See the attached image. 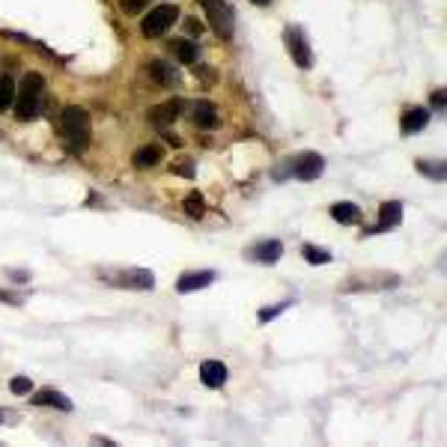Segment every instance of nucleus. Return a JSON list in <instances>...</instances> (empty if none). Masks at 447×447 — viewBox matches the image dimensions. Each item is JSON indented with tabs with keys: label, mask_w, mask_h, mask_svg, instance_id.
<instances>
[{
	"label": "nucleus",
	"mask_w": 447,
	"mask_h": 447,
	"mask_svg": "<svg viewBox=\"0 0 447 447\" xmlns=\"http://www.w3.org/2000/svg\"><path fill=\"white\" fill-rule=\"evenodd\" d=\"M209 15L212 30L218 33L221 39H233V30H236V15H233V6L227 0H200Z\"/></svg>",
	"instance_id": "3"
},
{
	"label": "nucleus",
	"mask_w": 447,
	"mask_h": 447,
	"mask_svg": "<svg viewBox=\"0 0 447 447\" xmlns=\"http://www.w3.org/2000/svg\"><path fill=\"white\" fill-rule=\"evenodd\" d=\"M179 18V9H176L173 4H164V6H156L152 13L140 21V33H144L146 39H158L164 36L170 27H173V21Z\"/></svg>",
	"instance_id": "4"
},
{
	"label": "nucleus",
	"mask_w": 447,
	"mask_h": 447,
	"mask_svg": "<svg viewBox=\"0 0 447 447\" xmlns=\"http://www.w3.org/2000/svg\"><path fill=\"white\" fill-rule=\"evenodd\" d=\"M322 170H325V158L316 156V152H304V156H298L296 161H289V173L296 176V179H304V182L322 176Z\"/></svg>",
	"instance_id": "6"
},
{
	"label": "nucleus",
	"mask_w": 447,
	"mask_h": 447,
	"mask_svg": "<svg viewBox=\"0 0 447 447\" xmlns=\"http://www.w3.org/2000/svg\"><path fill=\"white\" fill-rule=\"evenodd\" d=\"M251 4H256V6H268L272 0H251Z\"/></svg>",
	"instance_id": "32"
},
{
	"label": "nucleus",
	"mask_w": 447,
	"mask_h": 447,
	"mask_svg": "<svg viewBox=\"0 0 447 447\" xmlns=\"http://www.w3.org/2000/svg\"><path fill=\"white\" fill-rule=\"evenodd\" d=\"M418 170H420V173H427V176H429V179H439V182L444 179V164H441V161H439V164L420 161V164H418Z\"/></svg>",
	"instance_id": "23"
},
{
	"label": "nucleus",
	"mask_w": 447,
	"mask_h": 447,
	"mask_svg": "<svg viewBox=\"0 0 447 447\" xmlns=\"http://www.w3.org/2000/svg\"><path fill=\"white\" fill-rule=\"evenodd\" d=\"M161 146H140L137 152H135V167H140V170H146V167H156V164L161 161Z\"/></svg>",
	"instance_id": "17"
},
{
	"label": "nucleus",
	"mask_w": 447,
	"mask_h": 447,
	"mask_svg": "<svg viewBox=\"0 0 447 447\" xmlns=\"http://www.w3.org/2000/svg\"><path fill=\"white\" fill-rule=\"evenodd\" d=\"M0 301H9V304H21L18 296H13V292H0Z\"/></svg>",
	"instance_id": "29"
},
{
	"label": "nucleus",
	"mask_w": 447,
	"mask_h": 447,
	"mask_svg": "<svg viewBox=\"0 0 447 447\" xmlns=\"http://www.w3.org/2000/svg\"><path fill=\"white\" fill-rule=\"evenodd\" d=\"M33 406H54V408H63V411H72V399L63 397L60 391H51V387H45L39 391L36 397H30Z\"/></svg>",
	"instance_id": "13"
},
{
	"label": "nucleus",
	"mask_w": 447,
	"mask_h": 447,
	"mask_svg": "<svg viewBox=\"0 0 447 447\" xmlns=\"http://www.w3.org/2000/svg\"><path fill=\"white\" fill-rule=\"evenodd\" d=\"M170 48H173L176 57H179V63H194L197 60V48H194L191 39H176Z\"/></svg>",
	"instance_id": "19"
},
{
	"label": "nucleus",
	"mask_w": 447,
	"mask_h": 447,
	"mask_svg": "<svg viewBox=\"0 0 447 447\" xmlns=\"http://www.w3.org/2000/svg\"><path fill=\"white\" fill-rule=\"evenodd\" d=\"M284 39H287V48L292 54V63H296L298 69H310L313 66V51H310L308 39H304V33L298 27H287Z\"/></svg>",
	"instance_id": "5"
},
{
	"label": "nucleus",
	"mask_w": 447,
	"mask_h": 447,
	"mask_svg": "<svg viewBox=\"0 0 447 447\" xmlns=\"http://www.w3.org/2000/svg\"><path fill=\"white\" fill-rule=\"evenodd\" d=\"M227 367H224L221 361H203L200 364V379H203L206 387H221L224 382H227Z\"/></svg>",
	"instance_id": "11"
},
{
	"label": "nucleus",
	"mask_w": 447,
	"mask_h": 447,
	"mask_svg": "<svg viewBox=\"0 0 447 447\" xmlns=\"http://www.w3.org/2000/svg\"><path fill=\"white\" fill-rule=\"evenodd\" d=\"M179 114H182V102H179V99H173V102L158 104L156 111H149V123L156 125V128H167L170 123L179 120Z\"/></svg>",
	"instance_id": "9"
},
{
	"label": "nucleus",
	"mask_w": 447,
	"mask_h": 447,
	"mask_svg": "<svg viewBox=\"0 0 447 447\" xmlns=\"http://www.w3.org/2000/svg\"><path fill=\"white\" fill-rule=\"evenodd\" d=\"M164 137H167V144H173V146H182V140H179V137H173L170 132H167V135H164Z\"/></svg>",
	"instance_id": "31"
},
{
	"label": "nucleus",
	"mask_w": 447,
	"mask_h": 447,
	"mask_svg": "<svg viewBox=\"0 0 447 447\" xmlns=\"http://www.w3.org/2000/svg\"><path fill=\"white\" fill-rule=\"evenodd\" d=\"M399 221H403V203H397V200H391V203H385V206H382V221H379V227H373L370 233H385V230L397 227Z\"/></svg>",
	"instance_id": "14"
},
{
	"label": "nucleus",
	"mask_w": 447,
	"mask_h": 447,
	"mask_svg": "<svg viewBox=\"0 0 447 447\" xmlns=\"http://www.w3.org/2000/svg\"><path fill=\"white\" fill-rule=\"evenodd\" d=\"M185 212L191 218H203L206 215V203H203V197H200L197 191H191V194L185 197Z\"/></svg>",
	"instance_id": "22"
},
{
	"label": "nucleus",
	"mask_w": 447,
	"mask_h": 447,
	"mask_svg": "<svg viewBox=\"0 0 447 447\" xmlns=\"http://www.w3.org/2000/svg\"><path fill=\"white\" fill-rule=\"evenodd\" d=\"M427 123H429V111H423V108H408L406 114H403V132L406 135H415V132H420V128H427Z\"/></svg>",
	"instance_id": "15"
},
{
	"label": "nucleus",
	"mask_w": 447,
	"mask_h": 447,
	"mask_svg": "<svg viewBox=\"0 0 447 447\" xmlns=\"http://www.w3.org/2000/svg\"><path fill=\"white\" fill-rule=\"evenodd\" d=\"M280 254H284V245H280L277 239H268V242H260L254 245V248L248 251V256L254 263H263V266H275L280 260Z\"/></svg>",
	"instance_id": "8"
},
{
	"label": "nucleus",
	"mask_w": 447,
	"mask_h": 447,
	"mask_svg": "<svg viewBox=\"0 0 447 447\" xmlns=\"http://www.w3.org/2000/svg\"><path fill=\"white\" fill-rule=\"evenodd\" d=\"M185 27H188V33H197V36H200V33H203V25H200V21H194V18L188 21Z\"/></svg>",
	"instance_id": "28"
},
{
	"label": "nucleus",
	"mask_w": 447,
	"mask_h": 447,
	"mask_svg": "<svg viewBox=\"0 0 447 447\" xmlns=\"http://www.w3.org/2000/svg\"><path fill=\"white\" fill-rule=\"evenodd\" d=\"M13 102H15V84H13V78H9V75H4V78H0V114H4Z\"/></svg>",
	"instance_id": "21"
},
{
	"label": "nucleus",
	"mask_w": 447,
	"mask_h": 447,
	"mask_svg": "<svg viewBox=\"0 0 447 447\" xmlns=\"http://www.w3.org/2000/svg\"><path fill=\"white\" fill-rule=\"evenodd\" d=\"M304 260L308 263H313V266H325V263H331L334 256H331V251H325V248H316V245H304Z\"/></svg>",
	"instance_id": "20"
},
{
	"label": "nucleus",
	"mask_w": 447,
	"mask_h": 447,
	"mask_svg": "<svg viewBox=\"0 0 447 447\" xmlns=\"http://www.w3.org/2000/svg\"><path fill=\"white\" fill-rule=\"evenodd\" d=\"M9 387H13V394H30V387L33 382L27 379V376H15L13 382H9Z\"/></svg>",
	"instance_id": "25"
},
{
	"label": "nucleus",
	"mask_w": 447,
	"mask_h": 447,
	"mask_svg": "<svg viewBox=\"0 0 447 447\" xmlns=\"http://www.w3.org/2000/svg\"><path fill=\"white\" fill-rule=\"evenodd\" d=\"M144 6H146V0H123V9L128 15H140V13H144Z\"/></svg>",
	"instance_id": "26"
},
{
	"label": "nucleus",
	"mask_w": 447,
	"mask_h": 447,
	"mask_svg": "<svg viewBox=\"0 0 447 447\" xmlns=\"http://www.w3.org/2000/svg\"><path fill=\"white\" fill-rule=\"evenodd\" d=\"M114 284L120 287H128V289H152L156 287V277H152V272H146V268H125V272H116Z\"/></svg>",
	"instance_id": "7"
},
{
	"label": "nucleus",
	"mask_w": 447,
	"mask_h": 447,
	"mask_svg": "<svg viewBox=\"0 0 447 447\" xmlns=\"http://www.w3.org/2000/svg\"><path fill=\"white\" fill-rule=\"evenodd\" d=\"M358 215H361V212H358L355 203H334L331 206V218L340 221V224H355Z\"/></svg>",
	"instance_id": "18"
},
{
	"label": "nucleus",
	"mask_w": 447,
	"mask_h": 447,
	"mask_svg": "<svg viewBox=\"0 0 447 447\" xmlns=\"http://www.w3.org/2000/svg\"><path fill=\"white\" fill-rule=\"evenodd\" d=\"M149 78L156 81L158 87H179L182 84V78L173 69V63H164V60H152L149 63Z\"/></svg>",
	"instance_id": "10"
},
{
	"label": "nucleus",
	"mask_w": 447,
	"mask_h": 447,
	"mask_svg": "<svg viewBox=\"0 0 447 447\" xmlns=\"http://www.w3.org/2000/svg\"><path fill=\"white\" fill-rule=\"evenodd\" d=\"M176 173H182V176H191L194 170H191V164H176V167H173Z\"/></svg>",
	"instance_id": "30"
},
{
	"label": "nucleus",
	"mask_w": 447,
	"mask_h": 447,
	"mask_svg": "<svg viewBox=\"0 0 447 447\" xmlns=\"http://www.w3.org/2000/svg\"><path fill=\"white\" fill-rule=\"evenodd\" d=\"M194 125L200 128H215L218 125V108L212 102H197L194 104Z\"/></svg>",
	"instance_id": "16"
},
{
	"label": "nucleus",
	"mask_w": 447,
	"mask_h": 447,
	"mask_svg": "<svg viewBox=\"0 0 447 447\" xmlns=\"http://www.w3.org/2000/svg\"><path fill=\"white\" fill-rule=\"evenodd\" d=\"M212 280H215V272H188L176 280V289L179 292H197V289H206Z\"/></svg>",
	"instance_id": "12"
},
{
	"label": "nucleus",
	"mask_w": 447,
	"mask_h": 447,
	"mask_svg": "<svg viewBox=\"0 0 447 447\" xmlns=\"http://www.w3.org/2000/svg\"><path fill=\"white\" fill-rule=\"evenodd\" d=\"M45 78L39 72H27L21 81V90H15V116L21 123L36 120L39 116V99H42Z\"/></svg>",
	"instance_id": "2"
},
{
	"label": "nucleus",
	"mask_w": 447,
	"mask_h": 447,
	"mask_svg": "<svg viewBox=\"0 0 447 447\" xmlns=\"http://www.w3.org/2000/svg\"><path fill=\"white\" fill-rule=\"evenodd\" d=\"M289 304H292V301H284V304H277V308H263V310H260V322H272V319H277V316L284 313Z\"/></svg>",
	"instance_id": "24"
},
{
	"label": "nucleus",
	"mask_w": 447,
	"mask_h": 447,
	"mask_svg": "<svg viewBox=\"0 0 447 447\" xmlns=\"http://www.w3.org/2000/svg\"><path fill=\"white\" fill-rule=\"evenodd\" d=\"M0 423H4V411H0Z\"/></svg>",
	"instance_id": "33"
},
{
	"label": "nucleus",
	"mask_w": 447,
	"mask_h": 447,
	"mask_svg": "<svg viewBox=\"0 0 447 447\" xmlns=\"http://www.w3.org/2000/svg\"><path fill=\"white\" fill-rule=\"evenodd\" d=\"M90 114L84 108H78V104H72V108L63 111V137H66V149L69 152H84L90 146Z\"/></svg>",
	"instance_id": "1"
},
{
	"label": "nucleus",
	"mask_w": 447,
	"mask_h": 447,
	"mask_svg": "<svg viewBox=\"0 0 447 447\" xmlns=\"http://www.w3.org/2000/svg\"><path fill=\"white\" fill-rule=\"evenodd\" d=\"M444 90H439V92H432V104H435V108H439V111H444Z\"/></svg>",
	"instance_id": "27"
}]
</instances>
